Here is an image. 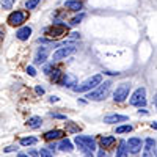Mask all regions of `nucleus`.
Returning a JSON list of instances; mask_svg holds the SVG:
<instances>
[{
  "mask_svg": "<svg viewBox=\"0 0 157 157\" xmlns=\"http://www.w3.org/2000/svg\"><path fill=\"white\" fill-rule=\"evenodd\" d=\"M75 145L80 148V151L86 155V157H93V151L96 149V141L93 137L88 135H75L74 138Z\"/></svg>",
  "mask_w": 157,
  "mask_h": 157,
  "instance_id": "f257e3e1",
  "label": "nucleus"
},
{
  "mask_svg": "<svg viewBox=\"0 0 157 157\" xmlns=\"http://www.w3.org/2000/svg\"><path fill=\"white\" fill-rule=\"evenodd\" d=\"M110 86H112V82L110 80H105V82H101L94 91H90V93L86 94L88 101H104L109 93H110Z\"/></svg>",
  "mask_w": 157,
  "mask_h": 157,
  "instance_id": "f03ea898",
  "label": "nucleus"
},
{
  "mask_svg": "<svg viewBox=\"0 0 157 157\" xmlns=\"http://www.w3.org/2000/svg\"><path fill=\"white\" fill-rule=\"evenodd\" d=\"M101 82H102V75H101V74H98V75H93L91 78H88V80H85L83 83L75 85L72 90H74V91H77V93H83V91H90V90L96 88Z\"/></svg>",
  "mask_w": 157,
  "mask_h": 157,
  "instance_id": "7ed1b4c3",
  "label": "nucleus"
},
{
  "mask_svg": "<svg viewBox=\"0 0 157 157\" xmlns=\"http://www.w3.org/2000/svg\"><path fill=\"white\" fill-rule=\"evenodd\" d=\"M129 90H130V82H123L116 86L115 93H113V99L116 102H123L129 98Z\"/></svg>",
  "mask_w": 157,
  "mask_h": 157,
  "instance_id": "20e7f679",
  "label": "nucleus"
},
{
  "mask_svg": "<svg viewBox=\"0 0 157 157\" xmlns=\"http://www.w3.org/2000/svg\"><path fill=\"white\" fill-rule=\"evenodd\" d=\"M145 104H146V90L145 88H138L132 94V98H130V105L145 107Z\"/></svg>",
  "mask_w": 157,
  "mask_h": 157,
  "instance_id": "39448f33",
  "label": "nucleus"
},
{
  "mask_svg": "<svg viewBox=\"0 0 157 157\" xmlns=\"http://www.w3.org/2000/svg\"><path fill=\"white\" fill-rule=\"evenodd\" d=\"M66 30H68V25H66V24H60V22H57V24L52 25V27L46 29L44 33H46L47 36H50V38H58V36L64 35V32H66Z\"/></svg>",
  "mask_w": 157,
  "mask_h": 157,
  "instance_id": "423d86ee",
  "label": "nucleus"
},
{
  "mask_svg": "<svg viewBox=\"0 0 157 157\" xmlns=\"http://www.w3.org/2000/svg\"><path fill=\"white\" fill-rule=\"evenodd\" d=\"M75 50V46L74 44H64L63 47H58L55 52H54V61H60L63 58H66L68 55H71L72 52Z\"/></svg>",
  "mask_w": 157,
  "mask_h": 157,
  "instance_id": "0eeeda50",
  "label": "nucleus"
},
{
  "mask_svg": "<svg viewBox=\"0 0 157 157\" xmlns=\"http://www.w3.org/2000/svg\"><path fill=\"white\" fill-rule=\"evenodd\" d=\"M8 22L10 25H22L25 22V14L22 11H14V13H11V14L8 16Z\"/></svg>",
  "mask_w": 157,
  "mask_h": 157,
  "instance_id": "6e6552de",
  "label": "nucleus"
},
{
  "mask_svg": "<svg viewBox=\"0 0 157 157\" xmlns=\"http://www.w3.org/2000/svg\"><path fill=\"white\" fill-rule=\"evenodd\" d=\"M126 146H127V151H130L132 154H137L141 149V140L137 138V137H132L126 141Z\"/></svg>",
  "mask_w": 157,
  "mask_h": 157,
  "instance_id": "1a4fd4ad",
  "label": "nucleus"
},
{
  "mask_svg": "<svg viewBox=\"0 0 157 157\" xmlns=\"http://www.w3.org/2000/svg\"><path fill=\"white\" fill-rule=\"evenodd\" d=\"M47 57H49V47L41 46V47L38 49V52H36L35 63H36V64H41V63H44V61L47 60Z\"/></svg>",
  "mask_w": 157,
  "mask_h": 157,
  "instance_id": "9d476101",
  "label": "nucleus"
},
{
  "mask_svg": "<svg viewBox=\"0 0 157 157\" xmlns=\"http://www.w3.org/2000/svg\"><path fill=\"white\" fill-rule=\"evenodd\" d=\"M123 121H127V116H126V115H118V113H113V115H109V116L104 118V123H107V124L123 123Z\"/></svg>",
  "mask_w": 157,
  "mask_h": 157,
  "instance_id": "9b49d317",
  "label": "nucleus"
},
{
  "mask_svg": "<svg viewBox=\"0 0 157 157\" xmlns=\"http://www.w3.org/2000/svg\"><path fill=\"white\" fill-rule=\"evenodd\" d=\"M61 85L63 86H68V88H74L75 85H77V78H75V75H72V74H63V78H61Z\"/></svg>",
  "mask_w": 157,
  "mask_h": 157,
  "instance_id": "f8f14e48",
  "label": "nucleus"
},
{
  "mask_svg": "<svg viewBox=\"0 0 157 157\" xmlns=\"http://www.w3.org/2000/svg\"><path fill=\"white\" fill-rule=\"evenodd\" d=\"M30 35H32V29H30V27H22V29H19L17 33H16V36L21 39V41H27V39L30 38Z\"/></svg>",
  "mask_w": 157,
  "mask_h": 157,
  "instance_id": "ddd939ff",
  "label": "nucleus"
},
{
  "mask_svg": "<svg viewBox=\"0 0 157 157\" xmlns=\"http://www.w3.org/2000/svg\"><path fill=\"white\" fill-rule=\"evenodd\" d=\"M63 135H64L63 130L55 129V130H49V132H46V134H44V138H46V140H58V138H61Z\"/></svg>",
  "mask_w": 157,
  "mask_h": 157,
  "instance_id": "4468645a",
  "label": "nucleus"
},
{
  "mask_svg": "<svg viewBox=\"0 0 157 157\" xmlns=\"http://www.w3.org/2000/svg\"><path fill=\"white\" fill-rule=\"evenodd\" d=\"M64 5H66L68 10H72V11H80L83 8L82 2H78V0H66L64 2Z\"/></svg>",
  "mask_w": 157,
  "mask_h": 157,
  "instance_id": "2eb2a0df",
  "label": "nucleus"
},
{
  "mask_svg": "<svg viewBox=\"0 0 157 157\" xmlns=\"http://www.w3.org/2000/svg\"><path fill=\"white\" fill-rule=\"evenodd\" d=\"M154 145H155V141L152 138H146L145 140V152H143V157H152L151 151L154 149Z\"/></svg>",
  "mask_w": 157,
  "mask_h": 157,
  "instance_id": "dca6fc26",
  "label": "nucleus"
},
{
  "mask_svg": "<svg viewBox=\"0 0 157 157\" xmlns=\"http://www.w3.org/2000/svg\"><path fill=\"white\" fill-rule=\"evenodd\" d=\"M99 143H101L102 148H110V146H113L115 143H116V138L115 137H101L99 138Z\"/></svg>",
  "mask_w": 157,
  "mask_h": 157,
  "instance_id": "f3484780",
  "label": "nucleus"
},
{
  "mask_svg": "<svg viewBox=\"0 0 157 157\" xmlns=\"http://www.w3.org/2000/svg\"><path fill=\"white\" fill-rule=\"evenodd\" d=\"M41 123H43L41 116H32V118H29L27 126H29L30 129H38V127H41Z\"/></svg>",
  "mask_w": 157,
  "mask_h": 157,
  "instance_id": "a211bd4d",
  "label": "nucleus"
},
{
  "mask_svg": "<svg viewBox=\"0 0 157 157\" xmlns=\"http://www.w3.org/2000/svg\"><path fill=\"white\" fill-rule=\"evenodd\" d=\"M58 149H61V151H66V152H71L74 148H72V143H71L68 138H63V140L60 141V145H58Z\"/></svg>",
  "mask_w": 157,
  "mask_h": 157,
  "instance_id": "6ab92c4d",
  "label": "nucleus"
},
{
  "mask_svg": "<svg viewBox=\"0 0 157 157\" xmlns=\"http://www.w3.org/2000/svg\"><path fill=\"white\" fill-rule=\"evenodd\" d=\"M116 157H127L126 141H120V146H118V151H116Z\"/></svg>",
  "mask_w": 157,
  "mask_h": 157,
  "instance_id": "aec40b11",
  "label": "nucleus"
},
{
  "mask_svg": "<svg viewBox=\"0 0 157 157\" xmlns=\"http://www.w3.org/2000/svg\"><path fill=\"white\" fill-rule=\"evenodd\" d=\"M38 140L35 137H25V138H21V145L22 146H30V145H35Z\"/></svg>",
  "mask_w": 157,
  "mask_h": 157,
  "instance_id": "412c9836",
  "label": "nucleus"
},
{
  "mask_svg": "<svg viewBox=\"0 0 157 157\" xmlns=\"http://www.w3.org/2000/svg\"><path fill=\"white\" fill-rule=\"evenodd\" d=\"M130 130H132V126H130V124H126V126L116 127V134H124V132H130Z\"/></svg>",
  "mask_w": 157,
  "mask_h": 157,
  "instance_id": "4be33fe9",
  "label": "nucleus"
},
{
  "mask_svg": "<svg viewBox=\"0 0 157 157\" xmlns=\"http://www.w3.org/2000/svg\"><path fill=\"white\" fill-rule=\"evenodd\" d=\"M38 5H39V0H27V2H25V8L27 10H33Z\"/></svg>",
  "mask_w": 157,
  "mask_h": 157,
  "instance_id": "5701e85b",
  "label": "nucleus"
},
{
  "mask_svg": "<svg viewBox=\"0 0 157 157\" xmlns=\"http://www.w3.org/2000/svg\"><path fill=\"white\" fill-rule=\"evenodd\" d=\"M13 3H14V0H2L3 10H11L13 8Z\"/></svg>",
  "mask_w": 157,
  "mask_h": 157,
  "instance_id": "b1692460",
  "label": "nucleus"
},
{
  "mask_svg": "<svg viewBox=\"0 0 157 157\" xmlns=\"http://www.w3.org/2000/svg\"><path fill=\"white\" fill-rule=\"evenodd\" d=\"M83 17H85V14H83V13H80V14L75 16V17L71 21V25H77V24H80V21H83Z\"/></svg>",
  "mask_w": 157,
  "mask_h": 157,
  "instance_id": "393cba45",
  "label": "nucleus"
},
{
  "mask_svg": "<svg viewBox=\"0 0 157 157\" xmlns=\"http://www.w3.org/2000/svg\"><path fill=\"white\" fill-rule=\"evenodd\" d=\"M38 155H39V157H52V154H50V151H49L47 148H43L41 151L38 152Z\"/></svg>",
  "mask_w": 157,
  "mask_h": 157,
  "instance_id": "a878e982",
  "label": "nucleus"
},
{
  "mask_svg": "<svg viewBox=\"0 0 157 157\" xmlns=\"http://www.w3.org/2000/svg\"><path fill=\"white\" fill-rule=\"evenodd\" d=\"M60 77H61V71L55 69L54 74H52V80H54V82H60Z\"/></svg>",
  "mask_w": 157,
  "mask_h": 157,
  "instance_id": "bb28decb",
  "label": "nucleus"
},
{
  "mask_svg": "<svg viewBox=\"0 0 157 157\" xmlns=\"http://www.w3.org/2000/svg\"><path fill=\"white\" fill-rule=\"evenodd\" d=\"M52 118H57V120H66V115H61V113H50Z\"/></svg>",
  "mask_w": 157,
  "mask_h": 157,
  "instance_id": "cd10ccee",
  "label": "nucleus"
},
{
  "mask_svg": "<svg viewBox=\"0 0 157 157\" xmlns=\"http://www.w3.org/2000/svg\"><path fill=\"white\" fill-rule=\"evenodd\" d=\"M35 93L39 94V96H43V94H44V88H43V86H36V88H35Z\"/></svg>",
  "mask_w": 157,
  "mask_h": 157,
  "instance_id": "c85d7f7f",
  "label": "nucleus"
},
{
  "mask_svg": "<svg viewBox=\"0 0 157 157\" xmlns=\"http://www.w3.org/2000/svg\"><path fill=\"white\" fill-rule=\"evenodd\" d=\"M27 72H29L32 77H35V75H36V71H35V68H33V66H29V68H27Z\"/></svg>",
  "mask_w": 157,
  "mask_h": 157,
  "instance_id": "c756f323",
  "label": "nucleus"
},
{
  "mask_svg": "<svg viewBox=\"0 0 157 157\" xmlns=\"http://www.w3.org/2000/svg\"><path fill=\"white\" fill-rule=\"evenodd\" d=\"M98 157H109V154H107L105 151H104V149H101V151L98 152Z\"/></svg>",
  "mask_w": 157,
  "mask_h": 157,
  "instance_id": "7c9ffc66",
  "label": "nucleus"
},
{
  "mask_svg": "<svg viewBox=\"0 0 157 157\" xmlns=\"http://www.w3.org/2000/svg\"><path fill=\"white\" fill-rule=\"evenodd\" d=\"M11 151H16V146H8V148H5V152H11Z\"/></svg>",
  "mask_w": 157,
  "mask_h": 157,
  "instance_id": "2f4dec72",
  "label": "nucleus"
},
{
  "mask_svg": "<svg viewBox=\"0 0 157 157\" xmlns=\"http://www.w3.org/2000/svg\"><path fill=\"white\" fill-rule=\"evenodd\" d=\"M78 36H80V35H78V33H75V32L69 35V38H72V39H75V38H78Z\"/></svg>",
  "mask_w": 157,
  "mask_h": 157,
  "instance_id": "473e14b6",
  "label": "nucleus"
},
{
  "mask_svg": "<svg viewBox=\"0 0 157 157\" xmlns=\"http://www.w3.org/2000/svg\"><path fill=\"white\" fill-rule=\"evenodd\" d=\"M57 101H58L57 96H52V98H50V102H57Z\"/></svg>",
  "mask_w": 157,
  "mask_h": 157,
  "instance_id": "72a5a7b5",
  "label": "nucleus"
},
{
  "mask_svg": "<svg viewBox=\"0 0 157 157\" xmlns=\"http://www.w3.org/2000/svg\"><path fill=\"white\" fill-rule=\"evenodd\" d=\"M50 69H52V66H49V64H47V66H46V68H44V71H46V72H47V74H49V71H50Z\"/></svg>",
  "mask_w": 157,
  "mask_h": 157,
  "instance_id": "f704fd0d",
  "label": "nucleus"
},
{
  "mask_svg": "<svg viewBox=\"0 0 157 157\" xmlns=\"http://www.w3.org/2000/svg\"><path fill=\"white\" fill-rule=\"evenodd\" d=\"M138 113H140V115H141V113H143V115H146V113H148V112H146V110H145V109H143V110H141V109H140V110H138Z\"/></svg>",
  "mask_w": 157,
  "mask_h": 157,
  "instance_id": "c9c22d12",
  "label": "nucleus"
},
{
  "mask_svg": "<svg viewBox=\"0 0 157 157\" xmlns=\"http://www.w3.org/2000/svg\"><path fill=\"white\" fill-rule=\"evenodd\" d=\"M154 105H155V109H157V94H155V98H154Z\"/></svg>",
  "mask_w": 157,
  "mask_h": 157,
  "instance_id": "e433bc0d",
  "label": "nucleus"
},
{
  "mask_svg": "<svg viewBox=\"0 0 157 157\" xmlns=\"http://www.w3.org/2000/svg\"><path fill=\"white\" fill-rule=\"evenodd\" d=\"M151 127H152V129H157V123H152V124H151Z\"/></svg>",
  "mask_w": 157,
  "mask_h": 157,
  "instance_id": "4c0bfd02",
  "label": "nucleus"
},
{
  "mask_svg": "<svg viewBox=\"0 0 157 157\" xmlns=\"http://www.w3.org/2000/svg\"><path fill=\"white\" fill-rule=\"evenodd\" d=\"M19 157H29L27 154H19Z\"/></svg>",
  "mask_w": 157,
  "mask_h": 157,
  "instance_id": "58836bf2",
  "label": "nucleus"
},
{
  "mask_svg": "<svg viewBox=\"0 0 157 157\" xmlns=\"http://www.w3.org/2000/svg\"><path fill=\"white\" fill-rule=\"evenodd\" d=\"M0 39H2V32H0Z\"/></svg>",
  "mask_w": 157,
  "mask_h": 157,
  "instance_id": "ea45409f",
  "label": "nucleus"
},
{
  "mask_svg": "<svg viewBox=\"0 0 157 157\" xmlns=\"http://www.w3.org/2000/svg\"><path fill=\"white\" fill-rule=\"evenodd\" d=\"M155 155H157V149H155Z\"/></svg>",
  "mask_w": 157,
  "mask_h": 157,
  "instance_id": "a19ab883",
  "label": "nucleus"
}]
</instances>
